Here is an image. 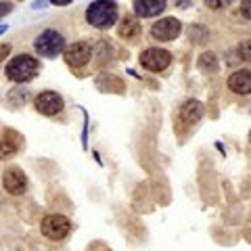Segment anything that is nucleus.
Returning a JSON list of instances; mask_svg holds the SVG:
<instances>
[{"instance_id": "1", "label": "nucleus", "mask_w": 251, "mask_h": 251, "mask_svg": "<svg viewBox=\"0 0 251 251\" xmlns=\"http://www.w3.org/2000/svg\"><path fill=\"white\" fill-rule=\"evenodd\" d=\"M38 72H40V61L34 59L31 54H17L4 67L6 77L15 84H25L29 80H34Z\"/></svg>"}, {"instance_id": "2", "label": "nucleus", "mask_w": 251, "mask_h": 251, "mask_svg": "<svg viewBox=\"0 0 251 251\" xmlns=\"http://www.w3.org/2000/svg\"><path fill=\"white\" fill-rule=\"evenodd\" d=\"M86 21L97 29H109L117 23V4L113 0H94L86 9Z\"/></svg>"}, {"instance_id": "3", "label": "nucleus", "mask_w": 251, "mask_h": 251, "mask_svg": "<svg viewBox=\"0 0 251 251\" xmlns=\"http://www.w3.org/2000/svg\"><path fill=\"white\" fill-rule=\"evenodd\" d=\"M34 50L46 59H54L61 52H65V38L57 29H44L34 40Z\"/></svg>"}, {"instance_id": "4", "label": "nucleus", "mask_w": 251, "mask_h": 251, "mask_svg": "<svg viewBox=\"0 0 251 251\" xmlns=\"http://www.w3.org/2000/svg\"><path fill=\"white\" fill-rule=\"evenodd\" d=\"M203 117V105L195 99L184 100V105H180L178 113H176V130L178 132H188L195 128Z\"/></svg>"}, {"instance_id": "5", "label": "nucleus", "mask_w": 251, "mask_h": 251, "mask_svg": "<svg viewBox=\"0 0 251 251\" xmlns=\"http://www.w3.org/2000/svg\"><path fill=\"white\" fill-rule=\"evenodd\" d=\"M40 230L46 239L63 241L69 234V230H72V222H69V218L63 216V214H46L42 218Z\"/></svg>"}, {"instance_id": "6", "label": "nucleus", "mask_w": 251, "mask_h": 251, "mask_svg": "<svg viewBox=\"0 0 251 251\" xmlns=\"http://www.w3.org/2000/svg\"><path fill=\"white\" fill-rule=\"evenodd\" d=\"M138 61L147 72L161 74L172 65V52L166 50V49H155V46H151V49H145L143 52H140Z\"/></svg>"}, {"instance_id": "7", "label": "nucleus", "mask_w": 251, "mask_h": 251, "mask_svg": "<svg viewBox=\"0 0 251 251\" xmlns=\"http://www.w3.org/2000/svg\"><path fill=\"white\" fill-rule=\"evenodd\" d=\"M63 59L72 69H82L90 63L92 59V46L88 42H74L69 44L65 52H63Z\"/></svg>"}, {"instance_id": "8", "label": "nucleus", "mask_w": 251, "mask_h": 251, "mask_svg": "<svg viewBox=\"0 0 251 251\" xmlns=\"http://www.w3.org/2000/svg\"><path fill=\"white\" fill-rule=\"evenodd\" d=\"M2 186H4L6 193L13 195V197H21V195H25V191H27L25 172H23L21 168H17V166L6 168L4 174H2Z\"/></svg>"}, {"instance_id": "9", "label": "nucleus", "mask_w": 251, "mask_h": 251, "mask_svg": "<svg viewBox=\"0 0 251 251\" xmlns=\"http://www.w3.org/2000/svg\"><path fill=\"white\" fill-rule=\"evenodd\" d=\"M34 107L38 113H42L46 117H52L63 111V107H65V103H63V97L59 92H52V90H44L40 92L38 97L34 99Z\"/></svg>"}, {"instance_id": "10", "label": "nucleus", "mask_w": 251, "mask_h": 251, "mask_svg": "<svg viewBox=\"0 0 251 251\" xmlns=\"http://www.w3.org/2000/svg\"><path fill=\"white\" fill-rule=\"evenodd\" d=\"M182 31V25L176 17H166V19H159L153 23L151 27V38H155L157 42H170V40H176Z\"/></svg>"}, {"instance_id": "11", "label": "nucleus", "mask_w": 251, "mask_h": 251, "mask_svg": "<svg viewBox=\"0 0 251 251\" xmlns=\"http://www.w3.org/2000/svg\"><path fill=\"white\" fill-rule=\"evenodd\" d=\"M226 84H228V90L234 94H241V97L251 94V69H239V72L230 74Z\"/></svg>"}, {"instance_id": "12", "label": "nucleus", "mask_w": 251, "mask_h": 251, "mask_svg": "<svg viewBox=\"0 0 251 251\" xmlns=\"http://www.w3.org/2000/svg\"><path fill=\"white\" fill-rule=\"evenodd\" d=\"M140 31H143V27H140V21L136 15H126V17H122L120 25H117V36L122 38V40H136V38L140 36Z\"/></svg>"}, {"instance_id": "13", "label": "nucleus", "mask_w": 251, "mask_h": 251, "mask_svg": "<svg viewBox=\"0 0 251 251\" xmlns=\"http://www.w3.org/2000/svg\"><path fill=\"white\" fill-rule=\"evenodd\" d=\"M166 11V0H134L136 17H157Z\"/></svg>"}, {"instance_id": "14", "label": "nucleus", "mask_w": 251, "mask_h": 251, "mask_svg": "<svg viewBox=\"0 0 251 251\" xmlns=\"http://www.w3.org/2000/svg\"><path fill=\"white\" fill-rule=\"evenodd\" d=\"M19 145H21L19 134H17L15 130L6 128L4 134H2V157H4V159H9L11 155L17 153V151H19Z\"/></svg>"}, {"instance_id": "15", "label": "nucleus", "mask_w": 251, "mask_h": 251, "mask_svg": "<svg viewBox=\"0 0 251 251\" xmlns=\"http://www.w3.org/2000/svg\"><path fill=\"white\" fill-rule=\"evenodd\" d=\"M199 69L201 72H205V74H214L218 69V57L211 50H205L199 57Z\"/></svg>"}, {"instance_id": "16", "label": "nucleus", "mask_w": 251, "mask_h": 251, "mask_svg": "<svg viewBox=\"0 0 251 251\" xmlns=\"http://www.w3.org/2000/svg\"><path fill=\"white\" fill-rule=\"evenodd\" d=\"M188 31H191V40H193L195 44H205L207 38H209V36H207V29L201 27V25H193Z\"/></svg>"}, {"instance_id": "17", "label": "nucleus", "mask_w": 251, "mask_h": 251, "mask_svg": "<svg viewBox=\"0 0 251 251\" xmlns=\"http://www.w3.org/2000/svg\"><path fill=\"white\" fill-rule=\"evenodd\" d=\"M239 57H241L243 61L251 63V38H247V40H243V42L239 44Z\"/></svg>"}, {"instance_id": "18", "label": "nucleus", "mask_w": 251, "mask_h": 251, "mask_svg": "<svg viewBox=\"0 0 251 251\" xmlns=\"http://www.w3.org/2000/svg\"><path fill=\"white\" fill-rule=\"evenodd\" d=\"M241 15L251 21V0H243L241 2Z\"/></svg>"}, {"instance_id": "19", "label": "nucleus", "mask_w": 251, "mask_h": 251, "mask_svg": "<svg viewBox=\"0 0 251 251\" xmlns=\"http://www.w3.org/2000/svg\"><path fill=\"white\" fill-rule=\"evenodd\" d=\"M207 6H211V9H222L224 2L222 0H207Z\"/></svg>"}, {"instance_id": "20", "label": "nucleus", "mask_w": 251, "mask_h": 251, "mask_svg": "<svg viewBox=\"0 0 251 251\" xmlns=\"http://www.w3.org/2000/svg\"><path fill=\"white\" fill-rule=\"evenodd\" d=\"M50 4H57V6H67V4H72L74 0H49Z\"/></svg>"}, {"instance_id": "21", "label": "nucleus", "mask_w": 251, "mask_h": 251, "mask_svg": "<svg viewBox=\"0 0 251 251\" xmlns=\"http://www.w3.org/2000/svg\"><path fill=\"white\" fill-rule=\"evenodd\" d=\"M222 2H224V4H226V2H232V0H222Z\"/></svg>"}, {"instance_id": "22", "label": "nucleus", "mask_w": 251, "mask_h": 251, "mask_svg": "<svg viewBox=\"0 0 251 251\" xmlns=\"http://www.w3.org/2000/svg\"><path fill=\"white\" fill-rule=\"evenodd\" d=\"M249 143H251V132H249Z\"/></svg>"}]
</instances>
